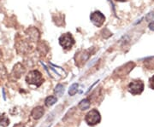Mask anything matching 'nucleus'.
Masks as SVG:
<instances>
[{
	"label": "nucleus",
	"instance_id": "1",
	"mask_svg": "<svg viewBox=\"0 0 154 127\" xmlns=\"http://www.w3.org/2000/svg\"><path fill=\"white\" fill-rule=\"evenodd\" d=\"M26 81L29 84H34L36 86H39L43 81L42 75L37 70H33L28 72V74L26 77Z\"/></svg>",
	"mask_w": 154,
	"mask_h": 127
},
{
	"label": "nucleus",
	"instance_id": "2",
	"mask_svg": "<svg viewBox=\"0 0 154 127\" xmlns=\"http://www.w3.org/2000/svg\"><path fill=\"white\" fill-rule=\"evenodd\" d=\"M16 49L18 54L27 55L32 50V45L28 40H20L16 44Z\"/></svg>",
	"mask_w": 154,
	"mask_h": 127
},
{
	"label": "nucleus",
	"instance_id": "3",
	"mask_svg": "<svg viewBox=\"0 0 154 127\" xmlns=\"http://www.w3.org/2000/svg\"><path fill=\"white\" fill-rule=\"evenodd\" d=\"M100 114H99V111L96 109L91 110L88 114L86 115L85 120L88 123L89 126H94L96 124H98L100 121Z\"/></svg>",
	"mask_w": 154,
	"mask_h": 127
},
{
	"label": "nucleus",
	"instance_id": "4",
	"mask_svg": "<svg viewBox=\"0 0 154 127\" xmlns=\"http://www.w3.org/2000/svg\"><path fill=\"white\" fill-rule=\"evenodd\" d=\"M59 43L61 46L63 47L64 49H69L73 46V44H75V40L69 33H65L60 37Z\"/></svg>",
	"mask_w": 154,
	"mask_h": 127
},
{
	"label": "nucleus",
	"instance_id": "5",
	"mask_svg": "<svg viewBox=\"0 0 154 127\" xmlns=\"http://www.w3.org/2000/svg\"><path fill=\"white\" fill-rule=\"evenodd\" d=\"M144 89V84L140 80H135L133 81L129 84L128 85V90L130 91V93L133 95L140 94L142 92Z\"/></svg>",
	"mask_w": 154,
	"mask_h": 127
},
{
	"label": "nucleus",
	"instance_id": "6",
	"mask_svg": "<svg viewBox=\"0 0 154 127\" xmlns=\"http://www.w3.org/2000/svg\"><path fill=\"white\" fill-rule=\"evenodd\" d=\"M90 19H91V21H92V22L94 23V25L96 27H98V28L101 27L105 21V16L101 12H99V11H95V12H94L91 15Z\"/></svg>",
	"mask_w": 154,
	"mask_h": 127
},
{
	"label": "nucleus",
	"instance_id": "7",
	"mask_svg": "<svg viewBox=\"0 0 154 127\" xmlns=\"http://www.w3.org/2000/svg\"><path fill=\"white\" fill-rule=\"evenodd\" d=\"M27 40L30 42H37L39 38V33L35 28H29L26 30Z\"/></svg>",
	"mask_w": 154,
	"mask_h": 127
},
{
	"label": "nucleus",
	"instance_id": "8",
	"mask_svg": "<svg viewBox=\"0 0 154 127\" xmlns=\"http://www.w3.org/2000/svg\"><path fill=\"white\" fill-rule=\"evenodd\" d=\"M25 72V68L22 66V63H17V65H15L12 72L11 73V78H13L14 79H17L22 76V74Z\"/></svg>",
	"mask_w": 154,
	"mask_h": 127
},
{
	"label": "nucleus",
	"instance_id": "9",
	"mask_svg": "<svg viewBox=\"0 0 154 127\" xmlns=\"http://www.w3.org/2000/svg\"><path fill=\"white\" fill-rule=\"evenodd\" d=\"M43 114H44V110H43V108L42 107H37L35 108L33 111H32V116L33 119L35 120H38L39 118L43 116Z\"/></svg>",
	"mask_w": 154,
	"mask_h": 127
},
{
	"label": "nucleus",
	"instance_id": "10",
	"mask_svg": "<svg viewBox=\"0 0 154 127\" xmlns=\"http://www.w3.org/2000/svg\"><path fill=\"white\" fill-rule=\"evenodd\" d=\"M9 124H10V120L8 117L6 116L5 114H0V126L2 127H6L9 126Z\"/></svg>",
	"mask_w": 154,
	"mask_h": 127
},
{
	"label": "nucleus",
	"instance_id": "11",
	"mask_svg": "<svg viewBox=\"0 0 154 127\" xmlns=\"http://www.w3.org/2000/svg\"><path fill=\"white\" fill-rule=\"evenodd\" d=\"M79 108L82 109V110H86V109H88L90 108V101L88 99H84L82 100L80 103H79Z\"/></svg>",
	"mask_w": 154,
	"mask_h": 127
},
{
	"label": "nucleus",
	"instance_id": "12",
	"mask_svg": "<svg viewBox=\"0 0 154 127\" xmlns=\"http://www.w3.org/2000/svg\"><path fill=\"white\" fill-rule=\"evenodd\" d=\"M57 97H55V96H48L46 99H45V105L48 106V107H50V106H52L55 102H57Z\"/></svg>",
	"mask_w": 154,
	"mask_h": 127
},
{
	"label": "nucleus",
	"instance_id": "13",
	"mask_svg": "<svg viewBox=\"0 0 154 127\" xmlns=\"http://www.w3.org/2000/svg\"><path fill=\"white\" fill-rule=\"evenodd\" d=\"M7 76V70H6L5 66H4V64L0 63V80L4 79Z\"/></svg>",
	"mask_w": 154,
	"mask_h": 127
},
{
	"label": "nucleus",
	"instance_id": "14",
	"mask_svg": "<svg viewBox=\"0 0 154 127\" xmlns=\"http://www.w3.org/2000/svg\"><path fill=\"white\" fill-rule=\"evenodd\" d=\"M77 88H78V84H73L71 85V87L69 88V96H74V95L76 94Z\"/></svg>",
	"mask_w": 154,
	"mask_h": 127
},
{
	"label": "nucleus",
	"instance_id": "15",
	"mask_svg": "<svg viewBox=\"0 0 154 127\" xmlns=\"http://www.w3.org/2000/svg\"><path fill=\"white\" fill-rule=\"evenodd\" d=\"M55 91L57 95L63 94V85H62V84H58V85L56 87Z\"/></svg>",
	"mask_w": 154,
	"mask_h": 127
},
{
	"label": "nucleus",
	"instance_id": "16",
	"mask_svg": "<svg viewBox=\"0 0 154 127\" xmlns=\"http://www.w3.org/2000/svg\"><path fill=\"white\" fill-rule=\"evenodd\" d=\"M150 87L152 89H154V76L150 78Z\"/></svg>",
	"mask_w": 154,
	"mask_h": 127
},
{
	"label": "nucleus",
	"instance_id": "17",
	"mask_svg": "<svg viewBox=\"0 0 154 127\" xmlns=\"http://www.w3.org/2000/svg\"><path fill=\"white\" fill-rule=\"evenodd\" d=\"M152 17H154V13H150L148 16H146V20H148V21H150Z\"/></svg>",
	"mask_w": 154,
	"mask_h": 127
},
{
	"label": "nucleus",
	"instance_id": "18",
	"mask_svg": "<svg viewBox=\"0 0 154 127\" xmlns=\"http://www.w3.org/2000/svg\"><path fill=\"white\" fill-rule=\"evenodd\" d=\"M149 28H150L151 30L154 31V22H152L149 24Z\"/></svg>",
	"mask_w": 154,
	"mask_h": 127
},
{
	"label": "nucleus",
	"instance_id": "19",
	"mask_svg": "<svg viewBox=\"0 0 154 127\" xmlns=\"http://www.w3.org/2000/svg\"><path fill=\"white\" fill-rule=\"evenodd\" d=\"M1 57H2V51L0 50V59H1Z\"/></svg>",
	"mask_w": 154,
	"mask_h": 127
},
{
	"label": "nucleus",
	"instance_id": "20",
	"mask_svg": "<svg viewBox=\"0 0 154 127\" xmlns=\"http://www.w3.org/2000/svg\"><path fill=\"white\" fill-rule=\"evenodd\" d=\"M116 1H125V0H116Z\"/></svg>",
	"mask_w": 154,
	"mask_h": 127
}]
</instances>
